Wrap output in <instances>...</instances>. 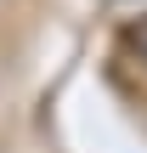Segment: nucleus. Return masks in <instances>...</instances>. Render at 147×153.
Here are the masks:
<instances>
[{
	"label": "nucleus",
	"instance_id": "f257e3e1",
	"mask_svg": "<svg viewBox=\"0 0 147 153\" xmlns=\"http://www.w3.org/2000/svg\"><path fill=\"white\" fill-rule=\"evenodd\" d=\"M142 45H147V34H142Z\"/></svg>",
	"mask_w": 147,
	"mask_h": 153
}]
</instances>
